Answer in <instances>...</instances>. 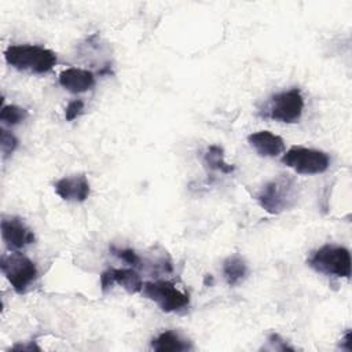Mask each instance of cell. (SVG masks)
Masks as SVG:
<instances>
[{"instance_id":"obj_1","label":"cell","mask_w":352,"mask_h":352,"mask_svg":"<svg viewBox=\"0 0 352 352\" xmlns=\"http://www.w3.org/2000/svg\"><path fill=\"white\" fill-rule=\"evenodd\" d=\"M298 199V184L290 175H279L263 186L257 194L258 205L271 214L292 209Z\"/></svg>"},{"instance_id":"obj_2","label":"cell","mask_w":352,"mask_h":352,"mask_svg":"<svg viewBox=\"0 0 352 352\" xmlns=\"http://www.w3.org/2000/svg\"><path fill=\"white\" fill-rule=\"evenodd\" d=\"M6 62L16 70L43 74L50 72L56 63L54 51L34 44L10 45L4 52Z\"/></svg>"},{"instance_id":"obj_3","label":"cell","mask_w":352,"mask_h":352,"mask_svg":"<svg viewBox=\"0 0 352 352\" xmlns=\"http://www.w3.org/2000/svg\"><path fill=\"white\" fill-rule=\"evenodd\" d=\"M307 264L315 271L338 278L351 276V253L344 246L323 245L312 252Z\"/></svg>"},{"instance_id":"obj_4","label":"cell","mask_w":352,"mask_h":352,"mask_svg":"<svg viewBox=\"0 0 352 352\" xmlns=\"http://www.w3.org/2000/svg\"><path fill=\"white\" fill-rule=\"evenodd\" d=\"M0 270L12 289L19 294L25 293L37 278L36 264L19 252L4 253L1 256Z\"/></svg>"},{"instance_id":"obj_5","label":"cell","mask_w":352,"mask_h":352,"mask_svg":"<svg viewBox=\"0 0 352 352\" xmlns=\"http://www.w3.org/2000/svg\"><path fill=\"white\" fill-rule=\"evenodd\" d=\"M282 164L300 175H318L329 169L330 158L324 151L294 146L283 154Z\"/></svg>"},{"instance_id":"obj_6","label":"cell","mask_w":352,"mask_h":352,"mask_svg":"<svg viewBox=\"0 0 352 352\" xmlns=\"http://www.w3.org/2000/svg\"><path fill=\"white\" fill-rule=\"evenodd\" d=\"M142 293L144 297L154 301L164 312L180 311L190 302L188 294L180 292L169 280L146 282L142 287Z\"/></svg>"},{"instance_id":"obj_7","label":"cell","mask_w":352,"mask_h":352,"mask_svg":"<svg viewBox=\"0 0 352 352\" xmlns=\"http://www.w3.org/2000/svg\"><path fill=\"white\" fill-rule=\"evenodd\" d=\"M304 109V98L297 88L275 94L268 103V117L285 122L294 124L301 118Z\"/></svg>"},{"instance_id":"obj_8","label":"cell","mask_w":352,"mask_h":352,"mask_svg":"<svg viewBox=\"0 0 352 352\" xmlns=\"http://www.w3.org/2000/svg\"><path fill=\"white\" fill-rule=\"evenodd\" d=\"M0 228L3 241L12 250L23 249L25 246L34 242L33 231L18 217H4L1 220Z\"/></svg>"},{"instance_id":"obj_9","label":"cell","mask_w":352,"mask_h":352,"mask_svg":"<svg viewBox=\"0 0 352 352\" xmlns=\"http://www.w3.org/2000/svg\"><path fill=\"white\" fill-rule=\"evenodd\" d=\"M114 283H118L131 294L142 292L143 287L140 275L133 268H110L103 271L100 275L102 290L106 292Z\"/></svg>"},{"instance_id":"obj_10","label":"cell","mask_w":352,"mask_h":352,"mask_svg":"<svg viewBox=\"0 0 352 352\" xmlns=\"http://www.w3.org/2000/svg\"><path fill=\"white\" fill-rule=\"evenodd\" d=\"M55 192L69 202H84L91 192L89 182L84 175H74L59 179L54 184Z\"/></svg>"},{"instance_id":"obj_11","label":"cell","mask_w":352,"mask_h":352,"mask_svg":"<svg viewBox=\"0 0 352 352\" xmlns=\"http://www.w3.org/2000/svg\"><path fill=\"white\" fill-rule=\"evenodd\" d=\"M248 142L261 157H278L285 151V140L270 131L253 132L248 136Z\"/></svg>"},{"instance_id":"obj_12","label":"cell","mask_w":352,"mask_h":352,"mask_svg":"<svg viewBox=\"0 0 352 352\" xmlns=\"http://www.w3.org/2000/svg\"><path fill=\"white\" fill-rule=\"evenodd\" d=\"M59 84L72 94H81L94 87L95 77L89 70L70 67L59 74Z\"/></svg>"},{"instance_id":"obj_13","label":"cell","mask_w":352,"mask_h":352,"mask_svg":"<svg viewBox=\"0 0 352 352\" xmlns=\"http://www.w3.org/2000/svg\"><path fill=\"white\" fill-rule=\"evenodd\" d=\"M151 348L157 352H183L188 351L191 346L187 341L180 338V336L175 331L166 330L160 333L153 341Z\"/></svg>"},{"instance_id":"obj_14","label":"cell","mask_w":352,"mask_h":352,"mask_svg":"<svg viewBox=\"0 0 352 352\" xmlns=\"http://www.w3.org/2000/svg\"><path fill=\"white\" fill-rule=\"evenodd\" d=\"M248 274V267L245 260L239 254H232L227 257L223 263V275L230 286H236L241 283Z\"/></svg>"},{"instance_id":"obj_15","label":"cell","mask_w":352,"mask_h":352,"mask_svg":"<svg viewBox=\"0 0 352 352\" xmlns=\"http://www.w3.org/2000/svg\"><path fill=\"white\" fill-rule=\"evenodd\" d=\"M204 164L212 170H220L221 173H231L234 172V165H230L224 161V151L220 146L212 144L208 147L206 153L204 154Z\"/></svg>"},{"instance_id":"obj_16","label":"cell","mask_w":352,"mask_h":352,"mask_svg":"<svg viewBox=\"0 0 352 352\" xmlns=\"http://www.w3.org/2000/svg\"><path fill=\"white\" fill-rule=\"evenodd\" d=\"M28 117V111L15 104H6L0 111V121L6 125H16Z\"/></svg>"},{"instance_id":"obj_17","label":"cell","mask_w":352,"mask_h":352,"mask_svg":"<svg viewBox=\"0 0 352 352\" xmlns=\"http://www.w3.org/2000/svg\"><path fill=\"white\" fill-rule=\"evenodd\" d=\"M16 146H18V139L11 132L1 128L0 129V148H1L3 158L12 154L14 150L16 148Z\"/></svg>"},{"instance_id":"obj_18","label":"cell","mask_w":352,"mask_h":352,"mask_svg":"<svg viewBox=\"0 0 352 352\" xmlns=\"http://www.w3.org/2000/svg\"><path fill=\"white\" fill-rule=\"evenodd\" d=\"M110 249H111L113 254L120 257L122 261H125L131 267H139L140 265V257L138 256V253L135 250H132V249H117L116 246H111Z\"/></svg>"},{"instance_id":"obj_19","label":"cell","mask_w":352,"mask_h":352,"mask_svg":"<svg viewBox=\"0 0 352 352\" xmlns=\"http://www.w3.org/2000/svg\"><path fill=\"white\" fill-rule=\"evenodd\" d=\"M82 110H84V102L81 99H74L69 102V104L65 109L66 121H73L82 113Z\"/></svg>"},{"instance_id":"obj_20","label":"cell","mask_w":352,"mask_h":352,"mask_svg":"<svg viewBox=\"0 0 352 352\" xmlns=\"http://www.w3.org/2000/svg\"><path fill=\"white\" fill-rule=\"evenodd\" d=\"M12 351H40V346H37L33 341L30 344H16L11 348Z\"/></svg>"},{"instance_id":"obj_21","label":"cell","mask_w":352,"mask_h":352,"mask_svg":"<svg viewBox=\"0 0 352 352\" xmlns=\"http://www.w3.org/2000/svg\"><path fill=\"white\" fill-rule=\"evenodd\" d=\"M351 340H352V334H351V330H348L346 333H345V336H344V338H342V346L345 348V349H348V351H351V348H352V345H351Z\"/></svg>"}]
</instances>
